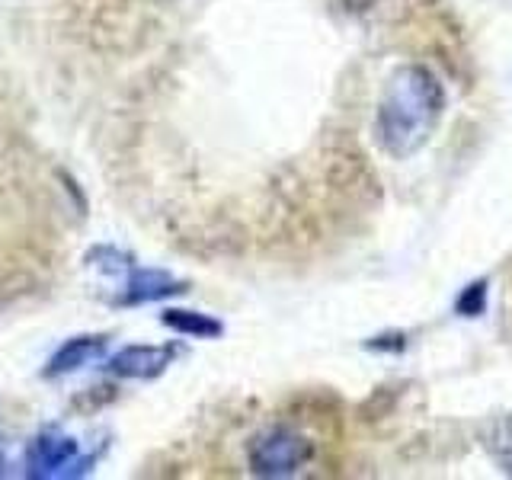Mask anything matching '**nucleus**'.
Wrapping results in <instances>:
<instances>
[{"mask_svg": "<svg viewBox=\"0 0 512 480\" xmlns=\"http://www.w3.org/2000/svg\"><path fill=\"white\" fill-rule=\"evenodd\" d=\"M314 461V442L295 426H266L247 445V464L256 477H295Z\"/></svg>", "mask_w": 512, "mask_h": 480, "instance_id": "2", "label": "nucleus"}, {"mask_svg": "<svg viewBox=\"0 0 512 480\" xmlns=\"http://www.w3.org/2000/svg\"><path fill=\"white\" fill-rule=\"evenodd\" d=\"M80 461V448L71 436H61V432H42V436L32 439L29 452H26V468L29 477H58Z\"/></svg>", "mask_w": 512, "mask_h": 480, "instance_id": "3", "label": "nucleus"}, {"mask_svg": "<svg viewBox=\"0 0 512 480\" xmlns=\"http://www.w3.org/2000/svg\"><path fill=\"white\" fill-rule=\"evenodd\" d=\"M103 352H106V336H74V340H68L52 356L45 375H71L77 368L96 362Z\"/></svg>", "mask_w": 512, "mask_h": 480, "instance_id": "5", "label": "nucleus"}, {"mask_svg": "<svg viewBox=\"0 0 512 480\" xmlns=\"http://www.w3.org/2000/svg\"><path fill=\"white\" fill-rule=\"evenodd\" d=\"M445 112V90L426 64H404L384 84L375 109V138L394 160L426 148Z\"/></svg>", "mask_w": 512, "mask_h": 480, "instance_id": "1", "label": "nucleus"}, {"mask_svg": "<svg viewBox=\"0 0 512 480\" xmlns=\"http://www.w3.org/2000/svg\"><path fill=\"white\" fill-rule=\"evenodd\" d=\"M186 292L183 282H173L167 272H138L128 269V292L125 301H154V298H167V295H180Z\"/></svg>", "mask_w": 512, "mask_h": 480, "instance_id": "6", "label": "nucleus"}, {"mask_svg": "<svg viewBox=\"0 0 512 480\" xmlns=\"http://www.w3.org/2000/svg\"><path fill=\"white\" fill-rule=\"evenodd\" d=\"M487 452L496 461V468L512 477V413L500 416L487 429Z\"/></svg>", "mask_w": 512, "mask_h": 480, "instance_id": "8", "label": "nucleus"}, {"mask_svg": "<svg viewBox=\"0 0 512 480\" xmlns=\"http://www.w3.org/2000/svg\"><path fill=\"white\" fill-rule=\"evenodd\" d=\"M164 324L176 333H186V336H199V340H208V336H221V320L199 314V311H167L164 314Z\"/></svg>", "mask_w": 512, "mask_h": 480, "instance_id": "7", "label": "nucleus"}, {"mask_svg": "<svg viewBox=\"0 0 512 480\" xmlns=\"http://www.w3.org/2000/svg\"><path fill=\"white\" fill-rule=\"evenodd\" d=\"M176 359L173 346H125L109 362V372L119 378H157Z\"/></svg>", "mask_w": 512, "mask_h": 480, "instance_id": "4", "label": "nucleus"}, {"mask_svg": "<svg viewBox=\"0 0 512 480\" xmlns=\"http://www.w3.org/2000/svg\"><path fill=\"white\" fill-rule=\"evenodd\" d=\"M455 308H458L461 317H477V314H484V308H487V282H484V279H480V282H471V285L458 295Z\"/></svg>", "mask_w": 512, "mask_h": 480, "instance_id": "9", "label": "nucleus"}]
</instances>
